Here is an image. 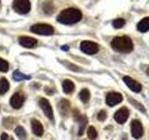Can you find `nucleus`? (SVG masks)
Returning a JSON list of instances; mask_svg holds the SVG:
<instances>
[{
  "label": "nucleus",
  "instance_id": "14",
  "mask_svg": "<svg viewBox=\"0 0 149 140\" xmlns=\"http://www.w3.org/2000/svg\"><path fill=\"white\" fill-rule=\"evenodd\" d=\"M74 117H76V120L79 123V129H78L77 134L78 135H82L88 123V118L85 115H79V114Z\"/></svg>",
  "mask_w": 149,
  "mask_h": 140
},
{
  "label": "nucleus",
  "instance_id": "22",
  "mask_svg": "<svg viewBox=\"0 0 149 140\" xmlns=\"http://www.w3.org/2000/svg\"><path fill=\"white\" fill-rule=\"evenodd\" d=\"M15 134H17V136L19 138H21L22 140H24L27 136V133L25 129L22 127V126H18L15 129Z\"/></svg>",
  "mask_w": 149,
  "mask_h": 140
},
{
  "label": "nucleus",
  "instance_id": "26",
  "mask_svg": "<svg viewBox=\"0 0 149 140\" xmlns=\"http://www.w3.org/2000/svg\"><path fill=\"white\" fill-rule=\"evenodd\" d=\"M97 118L98 120H99L100 121H104L106 120L107 118V114H106V112L104 110H101L99 113H98V116H97Z\"/></svg>",
  "mask_w": 149,
  "mask_h": 140
},
{
  "label": "nucleus",
  "instance_id": "6",
  "mask_svg": "<svg viewBox=\"0 0 149 140\" xmlns=\"http://www.w3.org/2000/svg\"><path fill=\"white\" fill-rule=\"evenodd\" d=\"M123 100V96L121 95V93L116 92H111L107 93L106 95V104L109 106H114L116 105L119 104Z\"/></svg>",
  "mask_w": 149,
  "mask_h": 140
},
{
  "label": "nucleus",
  "instance_id": "16",
  "mask_svg": "<svg viewBox=\"0 0 149 140\" xmlns=\"http://www.w3.org/2000/svg\"><path fill=\"white\" fill-rule=\"evenodd\" d=\"M137 29L142 33H146L149 30V17L143 18L142 21L139 22L137 24Z\"/></svg>",
  "mask_w": 149,
  "mask_h": 140
},
{
  "label": "nucleus",
  "instance_id": "17",
  "mask_svg": "<svg viewBox=\"0 0 149 140\" xmlns=\"http://www.w3.org/2000/svg\"><path fill=\"white\" fill-rule=\"evenodd\" d=\"M74 90V83L70 80V79H65L63 82V91L65 93L69 94V93H71Z\"/></svg>",
  "mask_w": 149,
  "mask_h": 140
},
{
  "label": "nucleus",
  "instance_id": "9",
  "mask_svg": "<svg viewBox=\"0 0 149 140\" xmlns=\"http://www.w3.org/2000/svg\"><path fill=\"white\" fill-rule=\"evenodd\" d=\"M132 134L135 139L141 138L143 135V125L138 120H133L132 121Z\"/></svg>",
  "mask_w": 149,
  "mask_h": 140
},
{
  "label": "nucleus",
  "instance_id": "7",
  "mask_svg": "<svg viewBox=\"0 0 149 140\" xmlns=\"http://www.w3.org/2000/svg\"><path fill=\"white\" fill-rule=\"evenodd\" d=\"M25 101V96L22 92H15L10 98V106L15 109H19L22 106Z\"/></svg>",
  "mask_w": 149,
  "mask_h": 140
},
{
  "label": "nucleus",
  "instance_id": "19",
  "mask_svg": "<svg viewBox=\"0 0 149 140\" xmlns=\"http://www.w3.org/2000/svg\"><path fill=\"white\" fill-rule=\"evenodd\" d=\"M13 78L16 81H22V80H25V79H30L31 76H27V75H24L21 71H19V70H15L13 73Z\"/></svg>",
  "mask_w": 149,
  "mask_h": 140
},
{
  "label": "nucleus",
  "instance_id": "29",
  "mask_svg": "<svg viewBox=\"0 0 149 140\" xmlns=\"http://www.w3.org/2000/svg\"><path fill=\"white\" fill-rule=\"evenodd\" d=\"M62 50H69V47H68L67 45L62 46Z\"/></svg>",
  "mask_w": 149,
  "mask_h": 140
},
{
  "label": "nucleus",
  "instance_id": "31",
  "mask_svg": "<svg viewBox=\"0 0 149 140\" xmlns=\"http://www.w3.org/2000/svg\"><path fill=\"white\" fill-rule=\"evenodd\" d=\"M10 140H14V139H13V138H11V139H10Z\"/></svg>",
  "mask_w": 149,
  "mask_h": 140
},
{
  "label": "nucleus",
  "instance_id": "4",
  "mask_svg": "<svg viewBox=\"0 0 149 140\" xmlns=\"http://www.w3.org/2000/svg\"><path fill=\"white\" fill-rule=\"evenodd\" d=\"M12 7L17 13L26 14L31 9V3L27 0H15L12 3Z\"/></svg>",
  "mask_w": 149,
  "mask_h": 140
},
{
  "label": "nucleus",
  "instance_id": "15",
  "mask_svg": "<svg viewBox=\"0 0 149 140\" xmlns=\"http://www.w3.org/2000/svg\"><path fill=\"white\" fill-rule=\"evenodd\" d=\"M59 112L62 116H66L70 110V103L66 99H62L58 104Z\"/></svg>",
  "mask_w": 149,
  "mask_h": 140
},
{
  "label": "nucleus",
  "instance_id": "13",
  "mask_svg": "<svg viewBox=\"0 0 149 140\" xmlns=\"http://www.w3.org/2000/svg\"><path fill=\"white\" fill-rule=\"evenodd\" d=\"M31 125H32L33 134H36V136H42V135H43L44 128H43V125H42V123L39 120H37L36 119H33L31 120Z\"/></svg>",
  "mask_w": 149,
  "mask_h": 140
},
{
  "label": "nucleus",
  "instance_id": "10",
  "mask_svg": "<svg viewBox=\"0 0 149 140\" xmlns=\"http://www.w3.org/2000/svg\"><path fill=\"white\" fill-rule=\"evenodd\" d=\"M129 115H130L129 109L123 106V107H121V108H119L118 111L116 112L115 115H114V118H115L116 121L118 123L123 124L125 121L128 120Z\"/></svg>",
  "mask_w": 149,
  "mask_h": 140
},
{
  "label": "nucleus",
  "instance_id": "30",
  "mask_svg": "<svg viewBox=\"0 0 149 140\" xmlns=\"http://www.w3.org/2000/svg\"><path fill=\"white\" fill-rule=\"evenodd\" d=\"M146 74L149 76V66H148V67H147V69H146Z\"/></svg>",
  "mask_w": 149,
  "mask_h": 140
},
{
  "label": "nucleus",
  "instance_id": "20",
  "mask_svg": "<svg viewBox=\"0 0 149 140\" xmlns=\"http://www.w3.org/2000/svg\"><path fill=\"white\" fill-rule=\"evenodd\" d=\"M42 8H43V10L46 14H48V15H51L54 10H55V7L52 2H45L43 4V7H42Z\"/></svg>",
  "mask_w": 149,
  "mask_h": 140
},
{
  "label": "nucleus",
  "instance_id": "11",
  "mask_svg": "<svg viewBox=\"0 0 149 140\" xmlns=\"http://www.w3.org/2000/svg\"><path fill=\"white\" fill-rule=\"evenodd\" d=\"M123 81L125 82V84L127 85L130 90L135 92H140L142 90V85L139 82H137L136 80H134L132 78H130L128 76H125L123 78Z\"/></svg>",
  "mask_w": 149,
  "mask_h": 140
},
{
  "label": "nucleus",
  "instance_id": "24",
  "mask_svg": "<svg viewBox=\"0 0 149 140\" xmlns=\"http://www.w3.org/2000/svg\"><path fill=\"white\" fill-rule=\"evenodd\" d=\"M8 71V64L7 61H5L4 59L0 58V72L6 73Z\"/></svg>",
  "mask_w": 149,
  "mask_h": 140
},
{
  "label": "nucleus",
  "instance_id": "27",
  "mask_svg": "<svg viewBox=\"0 0 149 140\" xmlns=\"http://www.w3.org/2000/svg\"><path fill=\"white\" fill-rule=\"evenodd\" d=\"M66 64V66H67L69 69H71L72 71H76V72H77V70L79 69L77 66H76V65H74V64H72V65H71V64H69L68 63H67V64Z\"/></svg>",
  "mask_w": 149,
  "mask_h": 140
},
{
  "label": "nucleus",
  "instance_id": "8",
  "mask_svg": "<svg viewBox=\"0 0 149 140\" xmlns=\"http://www.w3.org/2000/svg\"><path fill=\"white\" fill-rule=\"evenodd\" d=\"M39 106L41 107V109L43 110L47 118L49 119L50 120H53V110L49 102L47 99H45V98H41L39 100Z\"/></svg>",
  "mask_w": 149,
  "mask_h": 140
},
{
  "label": "nucleus",
  "instance_id": "18",
  "mask_svg": "<svg viewBox=\"0 0 149 140\" xmlns=\"http://www.w3.org/2000/svg\"><path fill=\"white\" fill-rule=\"evenodd\" d=\"M9 89V83L7 78H0V95L5 94Z\"/></svg>",
  "mask_w": 149,
  "mask_h": 140
},
{
  "label": "nucleus",
  "instance_id": "23",
  "mask_svg": "<svg viewBox=\"0 0 149 140\" xmlns=\"http://www.w3.org/2000/svg\"><path fill=\"white\" fill-rule=\"evenodd\" d=\"M88 136L91 140H95L97 138V131L93 126H90L88 129Z\"/></svg>",
  "mask_w": 149,
  "mask_h": 140
},
{
  "label": "nucleus",
  "instance_id": "2",
  "mask_svg": "<svg viewBox=\"0 0 149 140\" xmlns=\"http://www.w3.org/2000/svg\"><path fill=\"white\" fill-rule=\"evenodd\" d=\"M111 46L116 51L121 53H129L133 49L132 40L129 36H116L112 40Z\"/></svg>",
  "mask_w": 149,
  "mask_h": 140
},
{
  "label": "nucleus",
  "instance_id": "12",
  "mask_svg": "<svg viewBox=\"0 0 149 140\" xmlns=\"http://www.w3.org/2000/svg\"><path fill=\"white\" fill-rule=\"evenodd\" d=\"M19 43L22 47H25V48H34L37 43V40L34 37L24 36L19 37Z\"/></svg>",
  "mask_w": 149,
  "mask_h": 140
},
{
  "label": "nucleus",
  "instance_id": "21",
  "mask_svg": "<svg viewBox=\"0 0 149 140\" xmlns=\"http://www.w3.org/2000/svg\"><path fill=\"white\" fill-rule=\"evenodd\" d=\"M79 98L83 103H87L91 98V93L88 89H83L79 92Z\"/></svg>",
  "mask_w": 149,
  "mask_h": 140
},
{
  "label": "nucleus",
  "instance_id": "25",
  "mask_svg": "<svg viewBox=\"0 0 149 140\" xmlns=\"http://www.w3.org/2000/svg\"><path fill=\"white\" fill-rule=\"evenodd\" d=\"M125 22H125L124 19H121V18L116 19V20L113 22V26L115 28H122L125 25Z\"/></svg>",
  "mask_w": 149,
  "mask_h": 140
},
{
  "label": "nucleus",
  "instance_id": "3",
  "mask_svg": "<svg viewBox=\"0 0 149 140\" xmlns=\"http://www.w3.org/2000/svg\"><path fill=\"white\" fill-rule=\"evenodd\" d=\"M30 30L36 35L42 36H51L54 34V28L47 23H36V24L31 26Z\"/></svg>",
  "mask_w": 149,
  "mask_h": 140
},
{
  "label": "nucleus",
  "instance_id": "1",
  "mask_svg": "<svg viewBox=\"0 0 149 140\" xmlns=\"http://www.w3.org/2000/svg\"><path fill=\"white\" fill-rule=\"evenodd\" d=\"M82 19V12L77 8H69L61 12L58 17L57 21L63 24H74L78 22Z\"/></svg>",
  "mask_w": 149,
  "mask_h": 140
},
{
  "label": "nucleus",
  "instance_id": "28",
  "mask_svg": "<svg viewBox=\"0 0 149 140\" xmlns=\"http://www.w3.org/2000/svg\"><path fill=\"white\" fill-rule=\"evenodd\" d=\"M1 140H8V135L6 133H3L1 134Z\"/></svg>",
  "mask_w": 149,
  "mask_h": 140
},
{
  "label": "nucleus",
  "instance_id": "5",
  "mask_svg": "<svg viewBox=\"0 0 149 140\" xmlns=\"http://www.w3.org/2000/svg\"><path fill=\"white\" fill-rule=\"evenodd\" d=\"M80 50L86 54H95L99 51V45L92 41H82L80 44Z\"/></svg>",
  "mask_w": 149,
  "mask_h": 140
}]
</instances>
